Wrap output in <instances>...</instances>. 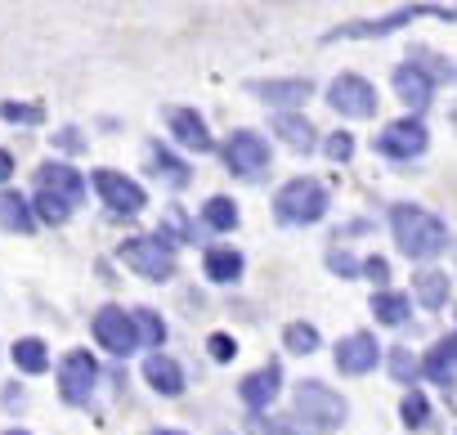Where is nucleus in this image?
I'll return each instance as SVG.
<instances>
[{
    "label": "nucleus",
    "mask_w": 457,
    "mask_h": 435,
    "mask_svg": "<svg viewBox=\"0 0 457 435\" xmlns=\"http://www.w3.org/2000/svg\"><path fill=\"white\" fill-rule=\"evenodd\" d=\"M390 230H395L399 252L412 256V261H426V256H435L448 243V230H444L439 215H430V211H421L412 202H403V206L390 211Z\"/></svg>",
    "instance_id": "1"
},
{
    "label": "nucleus",
    "mask_w": 457,
    "mask_h": 435,
    "mask_svg": "<svg viewBox=\"0 0 457 435\" xmlns=\"http://www.w3.org/2000/svg\"><path fill=\"white\" fill-rule=\"evenodd\" d=\"M296 422L305 431L323 435V431H332V426L345 422V399L337 390H328L323 381H301L296 386Z\"/></svg>",
    "instance_id": "2"
},
{
    "label": "nucleus",
    "mask_w": 457,
    "mask_h": 435,
    "mask_svg": "<svg viewBox=\"0 0 457 435\" xmlns=\"http://www.w3.org/2000/svg\"><path fill=\"white\" fill-rule=\"evenodd\" d=\"M274 211H278L283 225H314L319 215L328 211V188L319 180H292V184L278 188Z\"/></svg>",
    "instance_id": "3"
},
{
    "label": "nucleus",
    "mask_w": 457,
    "mask_h": 435,
    "mask_svg": "<svg viewBox=\"0 0 457 435\" xmlns=\"http://www.w3.org/2000/svg\"><path fill=\"white\" fill-rule=\"evenodd\" d=\"M139 279H153V283H166L170 274H175V252H170V243L162 238V234H144V238H130V243H121V252H117Z\"/></svg>",
    "instance_id": "4"
},
{
    "label": "nucleus",
    "mask_w": 457,
    "mask_h": 435,
    "mask_svg": "<svg viewBox=\"0 0 457 435\" xmlns=\"http://www.w3.org/2000/svg\"><path fill=\"white\" fill-rule=\"evenodd\" d=\"M224 166L243 180H261L270 171V144L256 130H234L224 139Z\"/></svg>",
    "instance_id": "5"
},
{
    "label": "nucleus",
    "mask_w": 457,
    "mask_h": 435,
    "mask_svg": "<svg viewBox=\"0 0 457 435\" xmlns=\"http://www.w3.org/2000/svg\"><path fill=\"white\" fill-rule=\"evenodd\" d=\"M95 341L108 350V355H130L135 346H139V328H135V314H126V310H117V305H104L99 314H95Z\"/></svg>",
    "instance_id": "6"
},
{
    "label": "nucleus",
    "mask_w": 457,
    "mask_h": 435,
    "mask_svg": "<svg viewBox=\"0 0 457 435\" xmlns=\"http://www.w3.org/2000/svg\"><path fill=\"white\" fill-rule=\"evenodd\" d=\"M412 19H457V10H430V5H412V10H395V14H386V19H372V23H345V28H337L328 41H354V37H386V32H395V28H403V23H412Z\"/></svg>",
    "instance_id": "7"
},
{
    "label": "nucleus",
    "mask_w": 457,
    "mask_h": 435,
    "mask_svg": "<svg viewBox=\"0 0 457 435\" xmlns=\"http://www.w3.org/2000/svg\"><path fill=\"white\" fill-rule=\"evenodd\" d=\"M95 377H99V364L90 350H68L63 355V368H59V390L68 404H86L90 390H95Z\"/></svg>",
    "instance_id": "8"
},
{
    "label": "nucleus",
    "mask_w": 457,
    "mask_h": 435,
    "mask_svg": "<svg viewBox=\"0 0 457 435\" xmlns=\"http://www.w3.org/2000/svg\"><path fill=\"white\" fill-rule=\"evenodd\" d=\"M90 184H95V193H99L117 215H135V211L148 202V193H144L130 175H121V171H95V180H90Z\"/></svg>",
    "instance_id": "9"
},
{
    "label": "nucleus",
    "mask_w": 457,
    "mask_h": 435,
    "mask_svg": "<svg viewBox=\"0 0 457 435\" xmlns=\"http://www.w3.org/2000/svg\"><path fill=\"white\" fill-rule=\"evenodd\" d=\"M328 104H332L337 113H345V117H372V113H377V90H372L363 77L345 72V77H337V81H332Z\"/></svg>",
    "instance_id": "10"
},
{
    "label": "nucleus",
    "mask_w": 457,
    "mask_h": 435,
    "mask_svg": "<svg viewBox=\"0 0 457 435\" xmlns=\"http://www.w3.org/2000/svg\"><path fill=\"white\" fill-rule=\"evenodd\" d=\"M426 144H430V135H426V126H421L417 117L386 126V130H381V139H377V148H381L386 157H421V153H426Z\"/></svg>",
    "instance_id": "11"
},
{
    "label": "nucleus",
    "mask_w": 457,
    "mask_h": 435,
    "mask_svg": "<svg viewBox=\"0 0 457 435\" xmlns=\"http://www.w3.org/2000/svg\"><path fill=\"white\" fill-rule=\"evenodd\" d=\"M37 188L59 193V197H68L72 206L86 197V180H81V171H77V166H68V162H46V166L37 171Z\"/></svg>",
    "instance_id": "12"
},
{
    "label": "nucleus",
    "mask_w": 457,
    "mask_h": 435,
    "mask_svg": "<svg viewBox=\"0 0 457 435\" xmlns=\"http://www.w3.org/2000/svg\"><path fill=\"white\" fill-rule=\"evenodd\" d=\"M377 359H381V346L372 341V332H354V337H345V341L337 346V368L350 372V377L377 368Z\"/></svg>",
    "instance_id": "13"
},
{
    "label": "nucleus",
    "mask_w": 457,
    "mask_h": 435,
    "mask_svg": "<svg viewBox=\"0 0 457 435\" xmlns=\"http://www.w3.org/2000/svg\"><path fill=\"white\" fill-rule=\"evenodd\" d=\"M252 95L265 99V104H278V108L287 113V108H301V104L314 95V86H310V81H256Z\"/></svg>",
    "instance_id": "14"
},
{
    "label": "nucleus",
    "mask_w": 457,
    "mask_h": 435,
    "mask_svg": "<svg viewBox=\"0 0 457 435\" xmlns=\"http://www.w3.org/2000/svg\"><path fill=\"white\" fill-rule=\"evenodd\" d=\"M395 95H399L412 113H421V108L435 99V81H430L426 72H417V68H399V72H395Z\"/></svg>",
    "instance_id": "15"
},
{
    "label": "nucleus",
    "mask_w": 457,
    "mask_h": 435,
    "mask_svg": "<svg viewBox=\"0 0 457 435\" xmlns=\"http://www.w3.org/2000/svg\"><path fill=\"white\" fill-rule=\"evenodd\" d=\"M278 386H283V372H278V364H270V368H261V372L243 377L238 395H243V404H252V408H265V404H274Z\"/></svg>",
    "instance_id": "16"
},
{
    "label": "nucleus",
    "mask_w": 457,
    "mask_h": 435,
    "mask_svg": "<svg viewBox=\"0 0 457 435\" xmlns=\"http://www.w3.org/2000/svg\"><path fill=\"white\" fill-rule=\"evenodd\" d=\"M170 130H175V139H179L184 148H193V153H206V148H211V130H206V121H202L193 108L170 113Z\"/></svg>",
    "instance_id": "17"
},
{
    "label": "nucleus",
    "mask_w": 457,
    "mask_h": 435,
    "mask_svg": "<svg viewBox=\"0 0 457 435\" xmlns=\"http://www.w3.org/2000/svg\"><path fill=\"white\" fill-rule=\"evenodd\" d=\"M144 381H148L153 390H162V395H179V390H184V372H179V364L166 359V355H148Z\"/></svg>",
    "instance_id": "18"
},
{
    "label": "nucleus",
    "mask_w": 457,
    "mask_h": 435,
    "mask_svg": "<svg viewBox=\"0 0 457 435\" xmlns=\"http://www.w3.org/2000/svg\"><path fill=\"white\" fill-rule=\"evenodd\" d=\"M206 279H211V283H238V279H243V252H234V247H211V252H206Z\"/></svg>",
    "instance_id": "19"
},
{
    "label": "nucleus",
    "mask_w": 457,
    "mask_h": 435,
    "mask_svg": "<svg viewBox=\"0 0 457 435\" xmlns=\"http://www.w3.org/2000/svg\"><path fill=\"white\" fill-rule=\"evenodd\" d=\"M0 225L14 230V234H32L37 230V215L19 193H0Z\"/></svg>",
    "instance_id": "20"
},
{
    "label": "nucleus",
    "mask_w": 457,
    "mask_h": 435,
    "mask_svg": "<svg viewBox=\"0 0 457 435\" xmlns=\"http://www.w3.org/2000/svg\"><path fill=\"white\" fill-rule=\"evenodd\" d=\"M412 297H417L426 310H444V305H448V279H444L439 270H421V274L412 279Z\"/></svg>",
    "instance_id": "21"
},
{
    "label": "nucleus",
    "mask_w": 457,
    "mask_h": 435,
    "mask_svg": "<svg viewBox=\"0 0 457 435\" xmlns=\"http://www.w3.org/2000/svg\"><path fill=\"white\" fill-rule=\"evenodd\" d=\"M274 130H278V139H287L296 153H310V148H314V126H310L305 117H296V113H278V117H274Z\"/></svg>",
    "instance_id": "22"
},
{
    "label": "nucleus",
    "mask_w": 457,
    "mask_h": 435,
    "mask_svg": "<svg viewBox=\"0 0 457 435\" xmlns=\"http://www.w3.org/2000/svg\"><path fill=\"white\" fill-rule=\"evenodd\" d=\"M372 314L381 319V323H390V328H399V323H408L412 319V301L403 297V292H377L372 297Z\"/></svg>",
    "instance_id": "23"
},
{
    "label": "nucleus",
    "mask_w": 457,
    "mask_h": 435,
    "mask_svg": "<svg viewBox=\"0 0 457 435\" xmlns=\"http://www.w3.org/2000/svg\"><path fill=\"white\" fill-rule=\"evenodd\" d=\"M453 364H457V332L426 355V368H421V372H426L430 381H448V377H453Z\"/></svg>",
    "instance_id": "24"
},
{
    "label": "nucleus",
    "mask_w": 457,
    "mask_h": 435,
    "mask_svg": "<svg viewBox=\"0 0 457 435\" xmlns=\"http://www.w3.org/2000/svg\"><path fill=\"white\" fill-rule=\"evenodd\" d=\"M202 221H206L211 230H220V234L238 230V202H234V197H211V202L202 206Z\"/></svg>",
    "instance_id": "25"
},
{
    "label": "nucleus",
    "mask_w": 457,
    "mask_h": 435,
    "mask_svg": "<svg viewBox=\"0 0 457 435\" xmlns=\"http://www.w3.org/2000/svg\"><path fill=\"white\" fill-rule=\"evenodd\" d=\"M14 364H19L23 372H46V364H50V350H46V341H37V337H23V341H14Z\"/></svg>",
    "instance_id": "26"
},
{
    "label": "nucleus",
    "mask_w": 457,
    "mask_h": 435,
    "mask_svg": "<svg viewBox=\"0 0 457 435\" xmlns=\"http://www.w3.org/2000/svg\"><path fill=\"white\" fill-rule=\"evenodd\" d=\"M37 215H41L46 225H63L68 215H72V202H68V197H59V193L37 188Z\"/></svg>",
    "instance_id": "27"
},
{
    "label": "nucleus",
    "mask_w": 457,
    "mask_h": 435,
    "mask_svg": "<svg viewBox=\"0 0 457 435\" xmlns=\"http://www.w3.org/2000/svg\"><path fill=\"white\" fill-rule=\"evenodd\" d=\"M148 171H153V175H166L170 184H188V166H179V162H175L166 148H157V144L148 148Z\"/></svg>",
    "instance_id": "28"
},
{
    "label": "nucleus",
    "mask_w": 457,
    "mask_h": 435,
    "mask_svg": "<svg viewBox=\"0 0 457 435\" xmlns=\"http://www.w3.org/2000/svg\"><path fill=\"white\" fill-rule=\"evenodd\" d=\"M283 346H287L292 355H310V350H319V332H314L310 323H287V328H283Z\"/></svg>",
    "instance_id": "29"
},
{
    "label": "nucleus",
    "mask_w": 457,
    "mask_h": 435,
    "mask_svg": "<svg viewBox=\"0 0 457 435\" xmlns=\"http://www.w3.org/2000/svg\"><path fill=\"white\" fill-rule=\"evenodd\" d=\"M135 328H139V341H148V346H162L166 341V323L153 310H135Z\"/></svg>",
    "instance_id": "30"
},
{
    "label": "nucleus",
    "mask_w": 457,
    "mask_h": 435,
    "mask_svg": "<svg viewBox=\"0 0 457 435\" xmlns=\"http://www.w3.org/2000/svg\"><path fill=\"white\" fill-rule=\"evenodd\" d=\"M0 117H5V121H19V126H32V121H41V117H46V108H41V104L5 99V104H0Z\"/></svg>",
    "instance_id": "31"
},
{
    "label": "nucleus",
    "mask_w": 457,
    "mask_h": 435,
    "mask_svg": "<svg viewBox=\"0 0 457 435\" xmlns=\"http://www.w3.org/2000/svg\"><path fill=\"white\" fill-rule=\"evenodd\" d=\"M426 417H430L426 395H417V390H412V395H403V426H412V431H417V426H426Z\"/></svg>",
    "instance_id": "32"
},
{
    "label": "nucleus",
    "mask_w": 457,
    "mask_h": 435,
    "mask_svg": "<svg viewBox=\"0 0 457 435\" xmlns=\"http://www.w3.org/2000/svg\"><path fill=\"white\" fill-rule=\"evenodd\" d=\"M390 372H395L399 381H408V377H417V359L399 346V350H390Z\"/></svg>",
    "instance_id": "33"
},
{
    "label": "nucleus",
    "mask_w": 457,
    "mask_h": 435,
    "mask_svg": "<svg viewBox=\"0 0 457 435\" xmlns=\"http://www.w3.org/2000/svg\"><path fill=\"white\" fill-rule=\"evenodd\" d=\"M350 148H354V139H350L345 130H337V135L328 139V157H332V162H345V157H350Z\"/></svg>",
    "instance_id": "34"
},
{
    "label": "nucleus",
    "mask_w": 457,
    "mask_h": 435,
    "mask_svg": "<svg viewBox=\"0 0 457 435\" xmlns=\"http://www.w3.org/2000/svg\"><path fill=\"white\" fill-rule=\"evenodd\" d=\"M363 274H368L372 283H381V288H386V279H390V261H381V256H368V261H363Z\"/></svg>",
    "instance_id": "35"
},
{
    "label": "nucleus",
    "mask_w": 457,
    "mask_h": 435,
    "mask_svg": "<svg viewBox=\"0 0 457 435\" xmlns=\"http://www.w3.org/2000/svg\"><path fill=\"white\" fill-rule=\"evenodd\" d=\"M247 431H252V435H292L283 422H270V417H252V422H247Z\"/></svg>",
    "instance_id": "36"
},
{
    "label": "nucleus",
    "mask_w": 457,
    "mask_h": 435,
    "mask_svg": "<svg viewBox=\"0 0 457 435\" xmlns=\"http://www.w3.org/2000/svg\"><path fill=\"white\" fill-rule=\"evenodd\" d=\"M211 355H215V359H234V355H238L234 337H211Z\"/></svg>",
    "instance_id": "37"
},
{
    "label": "nucleus",
    "mask_w": 457,
    "mask_h": 435,
    "mask_svg": "<svg viewBox=\"0 0 457 435\" xmlns=\"http://www.w3.org/2000/svg\"><path fill=\"white\" fill-rule=\"evenodd\" d=\"M10 175H14V157L0 153V180H10Z\"/></svg>",
    "instance_id": "38"
},
{
    "label": "nucleus",
    "mask_w": 457,
    "mask_h": 435,
    "mask_svg": "<svg viewBox=\"0 0 457 435\" xmlns=\"http://www.w3.org/2000/svg\"><path fill=\"white\" fill-rule=\"evenodd\" d=\"M332 265H337L341 274H354V265H350V256H332Z\"/></svg>",
    "instance_id": "39"
},
{
    "label": "nucleus",
    "mask_w": 457,
    "mask_h": 435,
    "mask_svg": "<svg viewBox=\"0 0 457 435\" xmlns=\"http://www.w3.org/2000/svg\"><path fill=\"white\" fill-rule=\"evenodd\" d=\"M153 435H179V431H153Z\"/></svg>",
    "instance_id": "40"
},
{
    "label": "nucleus",
    "mask_w": 457,
    "mask_h": 435,
    "mask_svg": "<svg viewBox=\"0 0 457 435\" xmlns=\"http://www.w3.org/2000/svg\"><path fill=\"white\" fill-rule=\"evenodd\" d=\"M453 126H457V108H453Z\"/></svg>",
    "instance_id": "41"
},
{
    "label": "nucleus",
    "mask_w": 457,
    "mask_h": 435,
    "mask_svg": "<svg viewBox=\"0 0 457 435\" xmlns=\"http://www.w3.org/2000/svg\"><path fill=\"white\" fill-rule=\"evenodd\" d=\"M10 435H28V431H10Z\"/></svg>",
    "instance_id": "42"
}]
</instances>
